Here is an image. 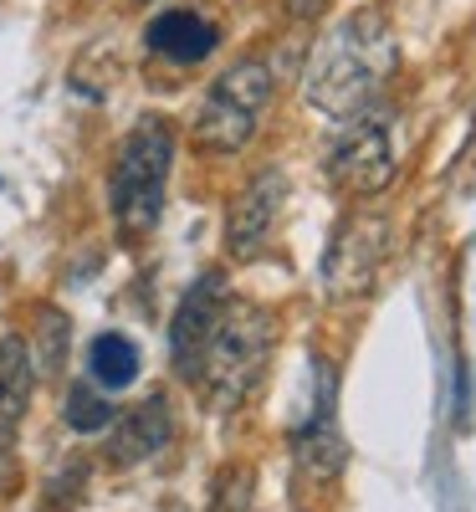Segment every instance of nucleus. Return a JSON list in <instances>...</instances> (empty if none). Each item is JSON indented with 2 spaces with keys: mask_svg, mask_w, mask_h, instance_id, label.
<instances>
[{
  "mask_svg": "<svg viewBox=\"0 0 476 512\" xmlns=\"http://www.w3.org/2000/svg\"><path fill=\"white\" fill-rule=\"evenodd\" d=\"M395 62H400L395 21H389L384 6H364V11L343 16L338 26H328L318 36L302 88H308V98L328 118L349 123V118H359V113L374 108V93L389 82Z\"/></svg>",
  "mask_w": 476,
  "mask_h": 512,
  "instance_id": "nucleus-1",
  "label": "nucleus"
},
{
  "mask_svg": "<svg viewBox=\"0 0 476 512\" xmlns=\"http://www.w3.org/2000/svg\"><path fill=\"white\" fill-rule=\"evenodd\" d=\"M169 169H175V128H169V118L149 113L128 128L108 175V205L123 236H149L159 226Z\"/></svg>",
  "mask_w": 476,
  "mask_h": 512,
  "instance_id": "nucleus-2",
  "label": "nucleus"
},
{
  "mask_svg": "<svg viewBox=\"0 0 476 512\" xmlns=\"http://www.w3.org/2000/svg\"><path fill=\"white\" fill-rule=\"evenodd\" d=\"M272 344H277V318L267 308L231 297L195 369V384L205 390L210 410H236L251 395V384L262 379L272 359Z\"/></svg>",
  "mask_w": 476,
  "mask_h": 512,
  "instance_id": "nucleus-3",
  "label": "nucleus"
},
{
  "mask_svg": "<svg viewBox=\"0 0 476 512\" xmlns=\"http://www.w3.org/2000/svg\"><path fill=\"white\" fill-rule=\"evenodd\" d=\"M277 93V77L262 57H246L236 62L231 72H221L210 82V93L195 113V144L205 154H236L251 134L256 123H262L267 103Z\"/></svg>",
  "mask_w": 476,
  "mask_h": 512,
  "instance_id": "nucleus-4",
  "label": "nucleus"
},
{
  "mask_svg": "<svg viewBox=\"0 0 476 512\" xmlns=\"http://www.w3.org/2000/svg\"><path fill=\"white\" fill-rule=\"evenodd\" d=\"M389 256V221L384 216H349L338 221L328 256H323V292L328 303H364L379 282Z\"/></svg>",
  "mask_w": 476,
  "mask_h": 512,
  "instance_id": "nucleus-5",
  "label": "nucleus"
},
{
  "mask_svg": "<svg viewBox=\"0 0 476 512\" xmlns=\"http://www.w3.org/2000/svg\"><path fill=\"white\" fill-rule=\"evenodd\" d=\"M328 175L338 190L349 195H379L395 180V149H389V123L369 108L359 118H349V128L333 139L328 149Z\"/></svg>",
  "mask_w": 476,
  "mask_h": 512,
  "instance_id": "nucleus-6",
  "label": "nucleus"
},
{
  "mask_svg": "<svg viewBox=\"0 0 476 512\" xmlns=\"http://www.w3.org/2000/svg\"><path fill=\"white\" fill-rule=\"evenodd\" d=\"M292 456L302 477H338L349 461V441L338 425V379L323 359H313V405L308 420L292 431Z\"/></svg>",
  "mask_w": 476,
  "mask_h": 512,
  "instance_id": "nucleus-7",
  "label": "nucleus"
},
{
  "mask_svg": "<svg viewBox=\"0 0 476 512\" xmlns=\"http://www.w3.org/2000/svg\"><path fill=\"white\" fill-rule=\"evenodd\" d=\"M226 303H231V287H226L221 272H200V277L190 282V292L180 297L175 323H169V364H175L180 379H195L200 354H205V344H210L215 323H221Z\"/></svg>",
  "mask_w": 476,
  "mask_h": 512,
  "instance_id": "nucleus-8",
  "label": "nucleus"
},
{
  "mask_svg": "<svg viewBox=\"0 0 476 512\" xmlns=\"http://www.w3.org/2000/svg\"><path fill=\"white\" fill-rule=\"evenodd\" d=\"M282 200H287V175L277 164L256 169L246 180V190L236 195L231 216H226V251L236 262H251V256H262L267 241H272V226L282 216Z\"/></svg>",
  "mask_w": 476,
  "mask_h": 512,
  "instance_id": "nucleus-9",
  "label": "nucleus"
},
{
  "mask_svg": "<svg viewBox=\"0 0 476 512\" xmlns=\"http://www.w3.org/2000/svg\"><path fill=\"white\" fill-rule=\"evenodd\" d=\"M169 441H175V415H169L164 395H149L128 410L123 420H113V436H108V461L113 466H139L149 456H159Z\"/></svg>",
  "mask_w": 476,
  "mask_h": 512,
  "instance_id": "nucleus-10",
  "label": "nucleus"
},
{
  "mask_svg": "<svg viewBox=\"0 0 476 512\" xmlns=\"http://www.w3.org/2000/svg\"><path fill=\"white\" fill-rule=\"evenodd\" d=\"M215 41H221V31H215V21H205L200 11H164L149 21L144 31V47L154 57H169V62H205L215 52Z\"/></svg>",
  "mask_w": 476,
  "mask_h": 512,
  "instance_id": "nucleus-11",
  "label": "nucleus"
},
{
  "mask_svg": "<svg viewBox=\"0 0 476 512\" xmlns=\"http://www.w3.org/2000/svg\"><path fill=\"white\" fill-rule=\"evenodd\" d=\"M31 384H36V364H31V344L26 338H0V451H11V436L31 405Z\"/></svg>",
  "mask_w": 476,
  "mask_h": 512,
  "instance_id": "nucleus-12",
  "label": "nucleus"
},
{
  "mask_svg": "<svg viewBox=\"0 0 476 512\" xmlns=\"http://www.w3.org/2000/svg\"><path fill=\"white\" fill-rule=\"evenodd\" d=\"M144 359H139V344L123 333H98L93 349H88V374L93 384H103V390H128V384L139 379Z\"/></svg>",
  "mask_w": 476,
  "mask_h": 512,
  "instance_id": "nucleus-13",
  "label": "nucleus"
},
{
  "mask_svg": "<svg viewBox=\"0 0 476 512\" xmlns=\"http://www.w3.org/2000/svg\"><path fill=\"white\" fill-rule=\"evenodd\" d=\"M62 420L77 436H93V431H108V425L118 420V410L103 390H93V384H72L67 400H62Z\"/></svg>",
  "mask_w": 476,
  "mask_h": 512,
  "instance_id": "nucleus-14",
  "label": "nucleus"
},
{
  "mask_svg": "<svg viewBox=\"0 0 476 512\" xmlns=\"http://www.w3.org/2000/svg\"><path fill=\"white\" fill-rule=\"evenodd\" d=\"M62 354H67V318L62 313H41V349L31 354L41 369H62Z\"/></svg>",
  "mask_w": 476,
  "mask_h": 512,
  "instance_id": "nucleus-15",
  "label": "nucleus"
},
{
  "mask_svg": "<svg viewBox=\"0 0 476 512\" xmlns=\"http://www.w3.org/2000/svg\"><path fill=\"white\" fill-rule=\"evenodd\" d=\"M82 472H88L82 461H67V472H57V477H52V487H47L52 507H72V502L82 497Z\"/></svg>",
  "mask_w": 476,
  "mask_h": 512,
  "instance_id": "nucleus-16",
  "label": "nucleus"
},
{
  "mask_svg": "<svg viewBox=\"0 0 476 512\" xmlns=\"http://www.w3.org/2000/svg\"><path fill=\"white\" fill-rule=\"evenodd\" d=\"M287 11H292L297 21H318V16L328 11V0H287Z\"/></svg>",
  "mask_w": 476,
  "mask_h": 512,
  "instance_id": "nucleus-17",
  "label": "nucleus"
}]
</instances>
